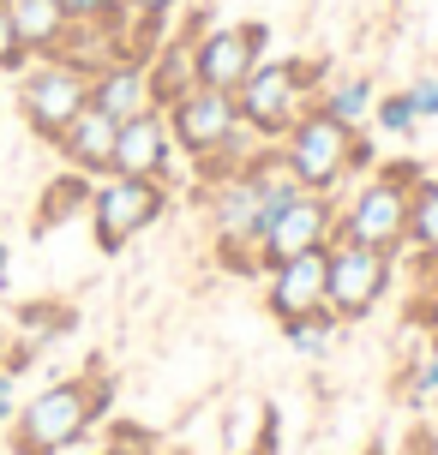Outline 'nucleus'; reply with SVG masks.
<instances>
[{
	"label": "nucleus",
	"mask_w": 438,
	"mask_h": 455,
	"mask_svg": "<svg viewBox=\"0 0 438 455\" xmlns=\"http://www.w3.org/2000/svg\"><path fill=\"white\" fill-rule=\"evenodd\" d=\"M295 192V174L288 162L277 156V144H258L253 156L240 162L234 174L205 186V216H210V246H216V264L234 275H264V258H258V234L271 222V210Z\"/></svg>",
	"instance_id": "f257e3e1"
},
{
	"label": "nucleus",
	"mask_w": 438,
	"mask_h": 455,
	"mask_svg": "<svg viewBox=\"0 0 438 455\" xmlns=\"http://www.w3.org/2000/svg\"><path fill=\"white\" fill-rule=\"evenodd\" d=\"M115 402V378L109 371H85V378H61V384L36 389L19 413H12V450L19 455H61L67 443L91 432Z\"/></svg>",
	"instance_id": "f03ea898"
},
{
	"label": "nucleus",
	"mask_w": 438,
	"mask_h": 455,
	"mask_svg": "<svg viewBox=\"0 0 438 455\" xmlns=\"http://www.w3.org/2000/svg\"><path fill=\"white\" fill-rule=\"evenodd\" d=\"M162 120H168V132H174V150H186V156L199 162V180L205 186L223 180V174H234V168L264 144V138H253L247 126H240L234 96L229 91H205V84H192L181 102H168Z\"/></svg>",
	"instance_id": "7ed1b4c3"
},
{
	"label": "nucleus",
	"mask_w": 438,
	"mask_h": 455,
	"mask_svg": "<svg viewBox=\"0 0 438 455\" xmlns=\"http://www.w3.org/2000/svg\"><path fill=\"white\" fill-rule=\"evenodd\" d=\"M415 180H420V162H385L372 180H361L337 204V240L402 258L409 251V192H415Z\"/></svg>",
	"instance_id": "20e7f679"
},
{
	"label": "nucleus",
	"mask_w": 438,
	"mask_h": 455,
	"mask_svg": "<svg viewBox=\"0 0 438 455\" xmlns=\"http://www.w3.org/2000/svg\"><path fill=\"white\" fill-rule=\"evenodd\" d=\"M277 156L288 162L295 186H306V192H330V198H337V186L367 162V138L354 132V126H343V120H330L324 108H306L295 126L277 138Z\"/></svg>",
	"instance_id": "39448f33"
},
{
	"label": "nucleus",
	"mask_w": 438,
	"mask_h": 455,
	"mask_svg": "<svg viewBox=\"0 0 438 455\" xmlns=\"http://www.w3.org/2000/svg\"><path fill=\"white\" fill-rule=\"evenodd\" d=\"M319 72L324 67H306V60H258L240 91H234V108H240V126L264 144H277L300 114L312 108V91H319Z\"/></svg>",
	"instance_id": "423d86ee"
},
{
	"label": "nucleus",
	"mask_w": 438,
	"mask_h": 455,
	"mask_svg": "<svg viewBox=\"0 0 438 455\" xmlns=\"http://www.w3.org/2000/svg\"><path fill=\"white\" fill-rule=\"evenodd\" d=\"M91 234L96 246L109 251H126L139 240L144 228H157L168 216V180H139V174H102V186L91 192Z\"/></svg>",
	"instance_id": "0eeeda50"
},
{
	"label": "nucleus",
	"mask_w": 438,
	"mask_h": 455,
	"mask_svg": "<svg viewBox=\"0 0 438 455\" xmlns=\"http://www.w3.org/2000/svg\"><path fill=\"white\" fill-rule=\"evenodd\" d=\"M396 282L391 251L354 246V240H330V282H324V312L337 323H361L367 312H378V299Z\"/></svg>",
	"instance_id": "6e6552de"
},
{
	"label": "nucleus",
	"mask_w": 438,
	"mask_h": 455,
	"mask_svg": "<svg viewBox=\"0 0 438 455\" xmlns=\"http://www.w3.org/2000/svg\"><path fill=\"white\" fill-rule=\"evenodd\" d=\"M91 102V72L61 60V54H43V60H30L24 67V84H19V108L30 120V132L54 144V138L67 132V120Z\"/></svg>",
	"instance_id": "1a4fd4ad"
},
{
	"label": "nucleus",
	"mask_w": 438,
	"mask_h": 455,
	"mask_svg": "<svg viewBox=\"0 0 438 455\" xmlns=\"http://www.w3.org/2000/svg\"><path fill=\"white\" fill-rule=\"evenodd\" d=\"M330 240H337V198L295 186V192L271 210L264 234H258V258H264V270H277V264H288L300 251H324Z\"/></svg>",
	"instance_id": "9d476101"
},
{
	"label": "nucleus",
	"mask_w": 438,
	"mask_h": 455,
	"mask_svg": "<svg viewBox=\"0 0 438 455\" xmlns=\"http://www.w3.org/2000/svg\"><path fill=\"white\" fill-rule=\"evenodd\" d=\"M271 48V24H216V30H199L192 36V67H199V84L205 91H240V78L264 60Z\"/></svg>",
	"instance_id": "9b49d317"
},
{
	"label": "nucleus",
	"mask_w": 438,
	"mask_h": 455,
	"mask_svg": "<svg viewBox=\"0 0 438 455\" xmlns=\"http://www.w3.org/2000/svg\"><path fill=\"white\" fill-rule=\"evenodd\" d=\"M324 282H330V246L324 251H300L277 270H264V312L277 323L324 312Z\"/></svg>",
	"instance_id": "f8f14e48"
},
{
	"label": "nucleus",
	"mask_w": 438,
	"mask_h": 455,
	"mask_svg": "<svg viewBox=\"0 0 438 455\" xmlns=\"http://www.w3.org/2000/svg\"><path fill=\"white\" fill-rule=\"evenodd\" d=\"M109 174H139V180H168L174 174V132H168L162 108H144L133 120H120L115 168Z\"/></svg>",
	"instance_id": "ddd939ff"
},
{
	"label": "nucleus",
	"mask_w": 438,
	"mask_h": 455,
	"mask_svg": "<svg viewBox=\"0 0 438 455\" xmlns=\"http://www.w3.org/2000/svg\"><path fill=\"white\" fill-rule=\"evenodd\" d=\"M115 132H120V120H109L102 108H85L67 120V132L54 138V150H61V162H67L72 174H109L115 168Z\"/></svg>",
	"instance_id": "4468645a"
},
{
	"label": "nucleus",
	"mask_w": 438,
	"mask_h": 455,
	"mask_svg": "<svg viewBox=\"0 0 438 455\" xmlns=\"http://www.w3.org/2000/svg\"><path fill=\"white\" fill-rule=\"evenodd\" d=\"M91 108H102L109 120H133V114L157 108L150 96V60H109L91 72Z\"/></svg>",
	"instance_id": "2eb2a0df"
},
{
	"label": "nucleus",
	"mask_w": 438,
	"mask_h": 455,
	"mask_svg": "<svg viewBox=\"0 0 438 455\" xmlns=\"http://www.w3.org/2000/svg\"><path fill=\"white\" fill-rule=\"evenodd\" d=\"M6 19H12V30H19V43H24L30 60L54 54V48L67 43V30H72L67 0H6Z\"/></svg>",
	"instance_id": "dca6fc26"
},
{
	"label": "nucleus",
	"mask_w": 438,
	"mask_h": 455,
	"mask_svg": "<svg viewBox=\"0 0 438 455\" xmlns=\"http://www.w3.org/2000/svg\"><path fill=\"white\" fill-rule=\"evenodd\" d=\"M192 36H199V30H186V36H174V43H162L157 54H150V96H157V108L181 102V96L199 84V67H192Z\"/></svg>",
	"instance_id": "f3484780"
},
{
	"label": "nucleus",
	"mask_w": 438,
	"mask_h": 455,
	"mask_svg": "<svg viewBox=\"0 0 438 455\" xmlns=\"http://www.w3.org/2000/svg\"><path fill=\"white\" fill-rule=\"evenodd\" d=\"M372 102H378V91H372L367 72H343V78H330V84L319 78V91H312V108H324L330 120H343L354 132L372 120Z\"/></svg>",
	"instance_id": "a211bd4d"
},
{
	"label": "nucleus",
	"mask_w": 438,
	"mask_h": 455,
	"mask_svg": "<svg viewBox=\"0 0 438 455\" xmlns=\"http://www.w3.org/2000/svg\"><path fill=\"white\" fill-rule=\"evenodd\" d=\"M409 251L438 264V174H420L409 192Z\"/></svg>",
	"instance_id": "6ab92c4d"
},
{
	"label": "nucleus",
	"mask_w": 438,
	"mask_h": 455,
	"mask_svg": "<svg viewBox=\"0 0 438 455\" xmlns=\"http://www.w3.org/2000/svg\"><path fill=\"white\" fill-rule=\"evenodd\" d=\"M72 210H91V174H61V180L43 192V204H36V234L54 222H67Z\"/></svg>",
	"instance_id": "aec40b11"
},
{
	"label": "nucleus",
	"mask_w": 438,
	"mask_h": 455,
	"mask_svg": "<svg viewBox=\"0 0 438 455\" xmlns=\"http://www.w3.org/2000/svg\"><path fill=\"white\" fill-rule=\"evenodd\" d=\"M72 323H78V312L61 306V299H30V306H19V330L30 336V347L48 341V336H67Z\"/></svg>",
	"instance_id": "412c9836"
},
{
	"label": "nucleus",
	"mask_w": 438,
	"mask_h": 455,
	"mask_svg": "<svg viewBox=\"0 0 438 455\" xmlns=\"http://www.w3.org/2000/svg\"><path fill=\"white\" fill-rule=\"evenodd\" d=\"M330 330H337V318H330V312H306V318H288V323H282L288 347H295V354H306V360H319L324 347H330Z\"/></svg>",
	"instance_id": "4be33fe9"
},
{
	"label": "nucleus",
	"mask_w": 438,
	"mask_h": 455,
	"mask_svg": "<svg viewBox=\"0 0 438 455\" xmlns=\"http://www.w3.org/2000/svg\"><path fill=\"white\" fill-rule=\"evenodd\" d=\"M372 126H385V132H415L420 126V114H415V102H409V91H396V96H378L372 102Z\"/></svg>",
	"instance_id": "5701e85b"
},
{
	"label": "nucleus",
	"mask_w": 438,
	"mask_h": 455,
	"mask_svg": "<svg viewBox=\"0 0 438 455\" xmlns=\"http://www.w3.org/2000/svg\"><path fill=\"white\" fill-rule=\"evenodd\" d=\"M415 323L433 336V347H438V264H426L420 258V294H415Z\"/></svg>",
	"instance_id": "b1692460"
},
{
	"label": "nucleus",
	"mask_w": 438,
	"mask_h": 455,
	"mask_svg": "<svg viewBox=\"0 0 438 455\" xmlns=\"http://www.w3.org/2000/svg\"><path fill=\"white\" fill-rule=\"evenodd\" d=\"M409 395H415V402H433V408H438V347L415 365V371H409Z\"/></svg>",
	"instance_id": "393cba45"
},
{
	"label": "nucleus",
	"mask_w": 438,
	"mask_h": 455,
	"mask_svg": "<svg viewBox=\"0 0 438 455\" xmlns=\"http://www.w3.org/2000/svg\"><path fill=\"white\" fill-rule=\"evenodd\" d=\"M30 67V54H24V43H19V30H12V19L0 12V72H24Z\"/></svg>",
	"instance_id": "a878e982"
},
{
	"label": "nucleus",
	"mask_w": 438,
	"mask_h": 455,
	"mask_svg": "<svg viewBox=\"0 0 438 455\" xmlns=\"http://www.w3.org/2000/svg\"><path fill=\"white\" fill-rule=\"evenodd\" d=\"M409 102H415L420 120H438V72H426V78L409 84Z\"/></svg>",
	"instance_id": "bb28decb"
},
{
	"label": "nucleus",
	"mask_w": 438,
	"mask_h": 455,
	"mask_svg": "<svg viewBox=\"0 0 438 455\" xmlns=\"http://www.w3.org/2000/svg\"><path fill=\"white\" fill-rule=\"evenodd\" d=\"M102 455H150V437H144V432H133V426H126V432H120L115 443L102 450Z\"/></svg>",
	"instance_id": "cd10ccee"
},
{
	"label": "nucleus",
	"mask_w": 438,
	"mask_h": 455,
	"mask_svg": "<svg viewBox=\"0 0 438 455\" xmlns=\"http://www.w3.org/2000/svg\"><path fill=\"white\" fill-rule=\"evenodd\" d=\"M120 6H126V12H144V19H168L181 0H120Z\"/></svg>",
	"instance_id": "c85d7f7f"
},
{
	"label": "nucleus",
	"mask_w": 438,
	"mask_h": 455,
	"mask_svg": "<svg viewBox=\"0 0 438 455\" xmlns=\"http://www.w3.org/2000/svg\"><path fill=\"white\" fill-rule=\"evenodd\" d=\"M120 0H67V12L72 19H102V12H115Z\"/></svg>",
	"instance_id": "c756f323"
},
{
	"label": "nucleus",
	"mask_w": 438,
	"mask_h": 455,
	"mask_svg": "<svg viewBox=\"0 0 438 455\" xmlns=\"http://www.w3.org/2000/svg\"><path fill=\"white\" fill-rule=\"evenodd\" d=\"M12 371H6V365H0V426H12Z\"/></svg>",
	"instance_id": "7c9ffc66"
},
{
	"label": "nucleus",
	"mask_w": 438,
	"mask_h": 455,
	"mask_svg": "<svg viewBox=\"0 0 438 455\" xmlns=\"http://www.w3.org/2000/svg\"><path fill=\"white\" fill-rule=\"evenodd\" d=\"M234 455H277V413H271V426H264V437H258L253 450H234Z\"/></svg>",
	"instance_id": "2f4dec72"
},
{
	"label": "nucleus",
	"mask_w": 438,
	"mask_h": 455,
	"mask_svg": "<svg viewBox=\"0 0 438 455\" xmlns=\"http://www.w3.org/2000/svg\"><path fill=\"white\" fill-rule=\"evenodd\" d=\"M0 275H6V246H0Z\"/></svg>",
	"instance_id": "473e14b6"
},
{
	"label": "nucleus",
	"mask_w": 438,
	"mask_h": 455,
	"mask_svg": "<svg viewBox=\"0 0 438 455\" xmlns=\"http://www.w3.org/2000/svg\"><path fill=\"white\" fill-rule=\"evenodd\" d=\"M361 455H378V450H361Z\"/></svg>",
	"instance_id": "72a5a7b5"
},
{
	"label": "nucleus",
	"mask_w": 438,
	"mask_h": 455,
	"mask_svg": "<svg viewBox=\"0 0 438 455\" xmlns=\"http://www.w3.org/2000/svg\"><path fill=\"white\" fill-rule=\"evenodd\" d=\"M0 12H6V0H0Z\"/></svg>",
	"instance_id": "f704fd0d"
},
{
	"label": "nucleus",
	"mask_w": 438,
	"mask_h": 455,
	"mask_svg": "<svg viewBox=\"0 0 438 455\" xmlns=\"http://www.w3.org/2000/svg\"><path fill=\"white\" fill-rule=\"evenodd\" d=\"M168 455H181V450H168Z\"/></svg>",
	"instance_id": "c9c22d12"
}]
</instances>
